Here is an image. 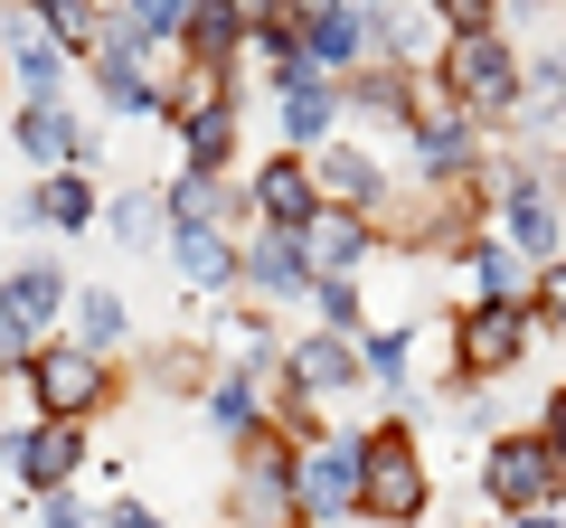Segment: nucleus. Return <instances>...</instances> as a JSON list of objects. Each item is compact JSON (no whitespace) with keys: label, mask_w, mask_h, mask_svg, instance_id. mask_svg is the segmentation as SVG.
Segmentation results:
<instances>
[{"label":"nucleus","mask_w":566,"mask_h":528,"mask_svg":"<svg viewBox=\"0 0 566 528\" xmlns=\"http://www.w3.org/2000/svg\"><path fill=\"white\" fill-rule=\"evenodd\" d=\"M424 500H434V472H424V444L406 415H387V425L359 434V509L387 528H416Z\"/></svg>","instance_id":"f257e3e1"},{"label":"nucleus","mask_w":566,"mask_h":528,"mask_svg":"<svg viewBox=\"0 0 566 528\" xmlns=\"http://www.w3.org/2000/svg\"><path fill=\"white\" fill-rule=\"evenodd\" d=\"M20 387H29V397H39V425H95V415L104 406H114V359H95V349H76V340H39V349H29V359H20Z\"/></svg>","instance_id":"f03ea898"},{"label":"nucleus","mask_w":566,"mask_h":528,"mask_svg":"<svg viewBox=\"0 0 566 528\" xmlns=\"http://www.w3.org/2000/svg\"><path fill=\"white\" fill-rule=\"evenodd\" d=\"M434 85H444V114L501 123V114H520V47H510L501 29H482V39H444V47H434Z\"/></svg>","instance_id":"7ed1b4c3"},{"label":"nucleus","mask_w":566,"mask_h":528,"mask_svg":"<svg viewBox=\"0 0 566 528\" xmlns=\"http://www.w3.org/2000/svg\"><path fill=\"white\" fill-rule=\"evenodd\" d=\"M293 434L264 415L255 434L237 444V519L227 528H303V500H293Z\"/></svg>","instance_id":"20e7f679"},{"label":"nucleus","mask_w":566,"mask_h":528,"mask_svg":"<svg viewBox=\"0 0 566 528\" xmlns=\"http://www.w3.org/2000/svg\"><path fill=\"white\" fill-rule=\"evenodd\" d=\"M482 500L501 509V519H538V509H557V500H566L557 453H547L538 434H491V453H482Z\"/></svg>","instance_id":"39448f33"},{"label":"nucleus","mask_w":566,"mask_h":528,"mask_svg":"<svg viewBox=\"0 0 566 528\" xmlns=\"http://www.w3.org/2000/svg\"><path fill=\"white\" fill-rule=\"evenodd\" d=\"M520 264H547L566 245V208H557V180H547V161H510L501 170V236Z\"/></svg>","instance_id":"423d86ee"},{"label":"nucleus","mask_w":566,"mask_h":528,"mask_svg":"<svg viewBox=\"0 0 566 528\" xmlns=\"http://www.w3.org/2000/svg\"><path fill=\"white\" fill-rule=\"evenodd\" d=\"M293 500H303V528H331L359 509V434H312L293 453Z\"/></svg>","instance_id":"0eeeda50"},{"label":"nucleus","mask_w":566,"mask_h":528,"mask_svg":"<svg viewBox=\"0 0 566 528\" xmlns=\"http://www.w3.org/2000/svg\"><path fill=\"white\" fill-rule=\"evenodd\" d=\"M66 293H76V284H66V274H57L48 255L10 264V284H0V368H20L29 349H39V330L66 311Z\"/></svg>","instance_id":"6e6552de"},{"label":"nucleus","mask_w":566,"mask_h":528,"mask_svg":"<svg viewBox=\"0 0 566 528\" xmlns=\"http://www.w3.org/2000/svg\"><path fill=\"white\" fill-rule=\"evenodd\" d=\"M303 170H312V189H322V208H340V218H368V226H378V218H387V199H397V189H387V170L368 161L359 142H322Z\"/></svg>","instance_id":"1a4fd4ad"},{"label":"nucleus","mask_w":566,"mask_h":528,"mask_svg":"<svg viewBox=\"0 0 566 528\" xmlns=\"http://www.w3.org/2000/svg\"><path fill=\"white\" fill-rule=\"evenodd\" d=\"M0 463H10V482H20L29 500H57V490L76 482V463H85V434L76 425H20L0 444Z\"/></svg>","instance_id":"9d476101"},{"label":"nucleus","mask_w":566,"mask_h":528,"mask_svg":"<svg viewBox=\"0 0 566 528\" xmlns=\"http://www.w3.org/2000/svg\"><path fill=\"white\" fill-rule=\"evenodd\" d=\"M293 47H303L312 76H349V66H368V10L312 0V10H293Z\"/></svg>","instance_id":"9b49d317"},{"label":"nucleus","mask_w":566,"mask_h":528,"mask_svg":"<svg viewBox=\"0 0 566 528\" xmlns=\"http://www.w3.org/2000/svg\"><path fill=\"white\" fill-rule=\"evenodd\" d=\"M520 349H528V321H520V311H482V303L453 311V378H463V387L501 378Z\"/></svg>","instance_id":"f8f14e48"},{"label":"nucleus","mask_w":566,"mask_h":528,"mask_svg":"<svg viewBox=\"0 0 566 528\" xmlns=\"http://www.w3.org/2000/svg\"><path fill=\"white\" fill-rule=\"evenodd\" d=\"M245 208H255L274 236H303L312 218H322V189H312V170H303V151H274V161L245 180Z\"/></svg>","instance_id":"ddd939ff"},{"label":"nucleus","mask_w":566,"mask_h":528,"mask_svg":"<svg viewBox=\"0 0 566 528\" xmlns=\"http://www.w3.org/2000/svg\"><path fill=\"white\" fill-rule=\"evenodd\" d=\"M406 142H416V170L434 189H463L472 170H482V123H463V114H416Z\"/></svg>","instance_id":"4468645a"},{"label":"nucleus","mask_w":566,"mask_h":528,"mask_svg":"<svg viewBox=\"0 0 566 528\" xmlns=\"http://www.w3.org/2000/svg\"><path fill=\"white\" fill-rule=\"evenodd\" d=\"M283 378H293V406H331V397L368 387V378H359V349H349V340H331V330H312V340H293V349H283Z\"/></svg>","instance_id":"2eb2a0df"},{"label":"nucleus","mask_w":566,"mask_h":528,"mask_svg":"<svg viewBox=\"0 0 566 528\" xmlns=\"http://www.w3.org/2000/svg\"><path fill=\"white\" fill-rule=\"evenodd\" d=\"M368 245H378V226H368V218H340V208H322V218L293 236V255H303L312 284H349V274L368 264Z\"/></svg>","instance_id":"dca6fc26"},{"label":"nucleus","mask_w":566,"mask_h":528,"mask_svg":"<svg viewBox=\"0 0 566 528\" xmlns=\"http://www.w3.org/2000/svg\"><path fill=\"white\" fill-rule=\"evenodd\" d=\"M0 85H20V104H66V57L29 29H0Z\"/></svg>","instance_id":"f3484780"},{"label":"nucleus","mask_w":566,"mask_h":528,"mask_svg":"<svg viewBox=\"0 0 566 528\" xmlns=\"http://www.w3.org/2000/svg\"><path fill=\"white\" fill-rule=\"evenodd\" d=\"M237 57H245V10H237V0H199V10H189V29H180V66L237 76Z\"/></svg>","instance_id":"a211bd4d"},{"label":"nucleus","mask_w":566,"mask_h":528,"mask_svg":"<svg viewBox=\"0 0 566 528\" xmlns=\"http://www.w3.org/2000/svg\"><path fill=\"white\" fill-rule=\"evenodd\" d=\"M237 95H218V104H189L180 114V161L199 170V180H227V161H237Z\"/></svg>","instance_id":"6ab92c4d"},{"label":"nucleus","mask_w":566,"mask_h":528,"mask_svg":"<svg viewBox=\"0 0 566 528\" xmlns=\"http://www.w3.org/2000/svg\"><path fill=\"white\" fill-rule=\"evenodd\" d=\"M20 151L39 161V180H48V170H85V161H95V142L76 133L66 104H20Z\"/></svg>","instance_id":"aec40b11"},{"label":"nucleus","mask_w":566,"mask_h":528,"mask_svg":"<svg viewBox=\"0 0 566 528\" xmlns=\"http://www.w3.org/2000/svg\"><path fill=\"white\" fill-rule=\"evenodd\" d=\"M95 208H104V189L85 180V170H48V180L20 199V218H29V226H57V236H85Z\"/></svg>","instance_id":"412c9836"},{"label":"nucleus","mask_w":566,"mask_h":528,"mask_svg":"<svg viewBox=\"0 0 566 528\" xmlns=\"http://www.w3.org/2000/svg\"><path fill=\"white\" fill-rule=\"evenodd\" d=\"M170 264H180V284L189 293H227L237 284V236H227V226H170Z\"/></svg>","instance_id":"4be33fe9"},{"label":"nucleus","mask_w":566,"mask_h":528,"mask_svg":"<svg viewBox=\"0 0 566 528\" xmlns=\"http://www.w3.org/2000/svg\"><path fill=\"white\" fill-rule=\"evenodd\" d=\"M237 284H255L264 303H293V293H312V274H303V255H293V236L264 226L255 245H237Z\"/></svg>","instance_id":"5701e85b"},{"label":"nucleus","mask_w":566,"mask_h":528,"mask_svg":"<svg viewBox=\"0 0 566 528\" xmlns=\"http://www.w3.org/2000/svg\"><path fill=\"white\" fill-rule=\"evenodd\" d=\"M85 66H95V95L114 104V114H161V85H151V66H142L133 47H114V39H104Z\"/></svg>","instance_id":"b1692460"},{"label":"nucleus","mask_w":566,"mask_h":528,"mask_svg":"<svg viewBox=\"0 0 566 528\" xmlns=\"http://www.w3.org/2000/svg\"><path fill=\"white\" fill-rule=\"evenodd\" d=\"M331 95H340V104H359V114H397V123H416V114H424V104H416V76H406V66H378V57H368V66H349V76L331 85Z\"/></svg>","instance_id":"393cba45"},{"label":"nucleus","mask_w":566,"mask_h":528,"mask_svg":"<svg viewBox=\"0 0 566 528\" xmlns=\"http://www.w3.org/2000/svg\"><path fill=\"white\" fill-rule=\"evenodd\" d=\"M95 226H114L123 255H142V245H161V236H170V208H161V189H114V199L95 208Z\"/></svg>","instance_id":"a878e982"},{"label":"nucleus","mask_w":566,"mask_h":528,"mask_svg":"<svg viewBox=\"0 0 566 528\" xmlns=\"http://www.w3.org/2000/svg\"><path fill=\"white\" fill-rule=\"evenodd\" d=\"M463 264H472V293H482V311H520V303H528V264L510 255V245L472 236V245H463Z\"/></svg>","instance_id":"bb28decb"},{"label":"nucleus","mask_w":566,"mask_h":528,"mask_svg":"<svg viewBox=\"0 0 566 528\" xmlns=\"http://www.w3.org/2000/svg\"><path fill=\"white\" fill-rule=\"evenodd\" d=\"M66 311H76V349H123L133 340V303H123L114 284H85V293H66Z\"/></svg>","instance_id":"cd10ccee"},{"label":"nucleus","mask_w":566,"mask_h":528,"mask_svg":"<svg viewBox=\"0 0 566 528\" xmlns=\"http://www.w3.org/2000/svg\"><path fill=\"white\" fill-rule=\"evenodd\" d=\"M39 39L57 47V57H66V47H76V57H95V47L114 39V20H104L95 0H48V10H39Z\"/></svg>","instance_id":"c85d7f7f"},{"label":"nucleus","mask_w":566,"mask_h":528,"mask_svg":"<svg viewBox=\"0 0 566 528\" xmlns=\"http://www.w3.org/2000/svg\"><path fill=\"white\" fill-rule=\"evenodd\" d=\"M349 349H359V378L387 387V397H397L406 368H416V330H368V340H349Z\"/></svg>","instance_id":"c756f323"},{"label":"nucleus","mask_w":566,"mask_h":528,"mask_svg":"<svg viewBox=\"0 0 566 528\" xmlns=\"http://www.w3.org/2000/svg\"><path fill=\"white\" fill-rule=\"evenodd\" d=\"M566 104V47H547V57H520V123H547Z\"/></svg>","instance_id":"7c9ffc66"},{"label":"nucleus","mask_w":566,"mask_h":528,"mask_svg":"<svg viewBox=\"0 0 566 528\" xmlns=\"http://www.w3.org/2000/svg\"><path fill=\"white\" fill-rule=\"evenodd\" d=\"M331 123H340V95H331V85H303V95H283V133H293V151L331 142Z\"/></svg>","instance_id":"2f4dec72"},{"label":"nucleus","mask_w":566,"mask_h":528,"mask_svg":"<svg viewBox=\"0 0 566 528\" xmlns=\"http://www.w3.org/2000/svg\"><path fill=\"white\" fill-rule=\"evenodd\" d=\"M208 415H218V434H237V444H245V434L264 425V397L237 378V368H227V378H208Z\"/></svg>","instance_id":"473e14b6"},{"label":"nucleus","mask_w":566,"mask_h":528,"mask_svg":"<svg viewBox=\"0 0 566 528\" xmlns=\"http://www.w3.org/2000/svg\"><path fill=\"white\" fill-rule=\"evenodd\" d=\"M312 303H322V330H331V340H359V330H368L359 284H312Z\"/></svg>","instance_id":"72a5a7b5"},{"label":"nucleus","mask_w":566,"mask_h":528,"mask_svg":"<svg viewBox=\"0 0 566 528\" xmlns=\"http://www.w3.org/2000/svg\"><path fill=\"white\" fill-rule=\"evenodd\" d=\"M528 434H538V444L557 453V472H566V387H547V415H538Z\"/></svg>","instance_id":"f704fd0d"},{"label":"nucleus","mask_w":566,"mask_h":528,"mask_svg":"<svg viewBox=\"0 0 566 528\" xmlns=\"http://www.w3.org/2000/svg\"><path fill=\"white\" fill-rule=\"evenodd\" d=\"M39 528H95V519H85L76 490H57V500H39Z\"/></svg>","instance_id":"c9c22d12"},{"label":"nucleus","mask_w":566,"mask_h":528,"mask_svg":"<svg viewBox=\"0 0 566 528\" xmlns=\"http://www.w3.org/2000/svg\"><path fill=\"white\" fill-rule=\"evenodd\" d=\"M510 528H566V519H557V509H538V519H510Z\"/></svg>","instance_id":"e433bc0d"},{"label":"nucleus","mask_w":566,"mask_h":528,"mask_svg":"<svg viewBox=\"0 0 566 528\" xmlns=\"http://www.w3.org/2000/svg\"><path fill=\"white\" fill-rule=\"evenodd\" d=\"M218 528H227V519H218Z\"/></svg>","instance_id":"4c0bfd02"}]
</instances>
